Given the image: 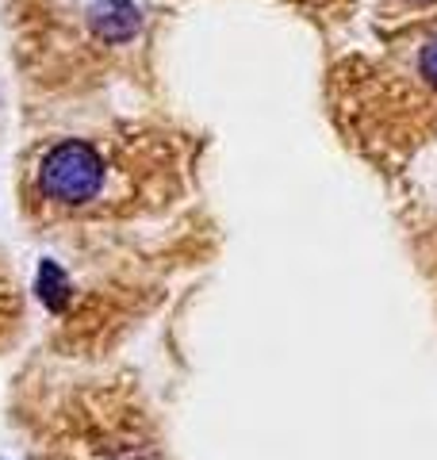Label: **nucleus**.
Listing matches in <instances>:
<instances>
[{
    "label": "nucleus",
    "mask_w": 437,
    "mask_h": 460,
    "mask_svg": "<svg viewBox=\"0 0 437 460\" xmlns=\"http://www.w3.org/2000/svg\"><path fill=\"white\" fill-rule=\"evenodd\" d=\"M35 184H39V196L58 208H85L104 196L108 165L100 162V154L89 142L66 138L39 157Z\"/></svg>",
    "instance_id": "1"
},
{
    "label": "nucleus",
    "mask_w": 437,
    "mask_h": 460,
    "mask_svg": "<svg viewBox=\"0 0 437 460\" xmlns=\"http://www.w3.org/2000/svg\"><path fill=\"white\" fill-rule=\"evenodd\" d=\"M418 62H422V74H426V81L437 84V39H430L426 47H422V58H418Z\"/></svg>",
    "instance_id": "2"
}]
</instances>
